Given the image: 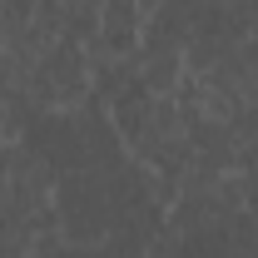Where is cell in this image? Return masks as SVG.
I'll return each mask as SVG.
<instances>
[{"label":"cell","mask_w":258,"mask_h":258,"mask_svg":"<svg viewBox=\"0 0 258 258\" xmlns=\"http://www.w3.org/2000/svg\"><path fill=\"white\" fill-rule=\"evenodd\" d=\"M243 214L258 219V159L243 164Z\"/></svg>","instance_id":"obj_1"},{"label":"cell","mask_w":258,"mask_h":258,"mask_svg":"<svg viewBox=\"0 0 258 258\" xmlns=\"http://www.w3.org/2000/svg\"><path fill=\"white\" fill-rule=\"evenodd\" d=\"M134 5H139V10H144V20H149V15H154V10H159L164 0H134Z\"/></svg>","instance_id":"obj_2"}]
</instances>
